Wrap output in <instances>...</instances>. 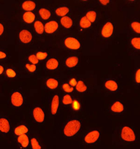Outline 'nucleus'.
Masks as SVG:
<instances>
[{
  "label": "nucleus",
  "mask_w": 140,
  "mask_h": 149,
  "mask_svg": "<svg viewBox=\"0 0 140 149\" xmlns=\"http://www.w3.org/2000/svg\"><path fill=\"white\" fill-rule=\"evenodd\" d=\"M84 129V122L81 117L73 115L67 117L61 125L60 134L62 138L72 140L77 138Z\"/></svg>",
  "instance_id": "1"
},
{
  "label": "nucleus",
  "mask_w": 140,
  "mask_h": 149,
  "mask_svg": "<svg viewBox=\"0 0 140 149\" xmlns=\"http://www.w3.org/2000/svg\"><path fill=\"white\" fill-rule=\"evenodd\" d=\"M58 46L64 50L76 54L82 52L84 43L82 39L79 36L73 34H66L63 36L58 42Z\"/></svg>",
  "instance_id": "2"
},
{
  "label": "nucleus",
  "mask_w": 140,
  "mask_h": 149,
  "mask_svg": "<svg viewBox=\"0 0 140 149\" xmlns=\"http://www.w3.org/2000/svg\"><path fill=\"white\" fill-rule=\"evenodd\" d=\"M117 135L120 142L123 144L130 145L139 143V134L130 124L120 125L117 130Z\"/></svg>",
  "instance_id": "3"
},
{
  "label": "nucleus",
  "mask_w": 140,
  "mask_h": 149,
  "mask_svg": "<svg viewBox=\"0 0 140 149\" xmlns=\"http://www.w3.org/2000/svg\"><path fill=\"white\" fill-rule=\"evenodd\" d=\"M79 138V142L85 146H92L99 144L102 139V130L99 128L84 129V130L78 136Z\"/></svg>",
  "instance_id": "4"
},
{
  "label": "nucleus",
  "mask_w": 140,
  "mask_h": 149,
  "mask_svg": "<svg viewBox=\"0 0 140 149\" xmlns=\"http://www.w3.org/2000/svg\"><path fill=\"white\" fill-rule=\"evenodd\" d=\"M61 95L60 90L51 92L48 97L49 116L51 119H56L60 117L61 113Z\"/></svg>",
  "instance_id": "5"
},
{
  "label": "nucleus",
  "mask_w": 140,
  "mask_h": 149,
  "mask_svg": "<svg viewBox=\"0 0 140 149\" xmlns=\"http://www.w3.org/2000/svg\"><path fill=\"white\" fill-rule=\"evenodd\" d=\"M8 102L12 109L16 111H20L27 105V95L21 87L15 88L11 91Z\"/></svg>",
  "instance_id": "6"
},
{
  "label": "nucleus",
  "mask_w": 140,
  "mask_h": 149,
  "mask_svg": "<svg viewBox=\"0 0 140 149\" xmlns=\"http://www.w3.org/2000/svg\"><path fill=\"white\" fill-rule=\"evenodd\" d=\"M30 115L34 123L43 125L46 120V110L44 104L41 102H36L30 107Z\"/></svg>",
  "instance_id": "7"
},
{
  "label": "nucleus",
  "mask_w": 140,
  "mask_h": 149,
  "mask_svg": "<svg viewBox=\"0 0 140 149\" xmlns=\"http://www.w3.org/2000/svg\"><path fill=\"white\" fill-rule=\"evenodd\" d=\"M102 86L104 91L110 94L120 95L123 93V84L117 77H109L105 78L102 81Z\"/></svg>",
  "instance_id": "8"
},
{
  "label": "nucleus",
  "mask_w": 140,
  "mask_h": 149,
  "mask_svg": "<svg viewBox=\"0 0 140 149\" xmlns=\"http://www.w3.org/2000/svg\"><path fill=\"white\" fill-rule=\"evenodd\" d=\"M17 42L19 45L34 46V33L30 26H23L18 31Z\"/></svg>",
  "instance_id": "9"
},
{
  "label": "nucleus",
  "mask_w": 140,
  "mask_h": 149,
  "mask_svg": "<svg viewBox=\"0 0 140 149\" xmlns=\"http://www.w3.org/2000/svg\"><path fill=\"white\" fill-rule=\"evenodd\" d=\"M26 77L25 74L21 71L19 65L13 64H8L7 63L6 68H5L4 77V81H12L18 80V79H22Z\"/></svg>",
  "instance_id": "10"
},
{
  "label": "nucleus",
  "mask_w": 140,
  "mask_h": 149,
  "mask_svg": "<svg viewBox=\"0 0 140 149\" xmlns=\"http://www.w3.org/2000/svg\"><path fill=\"white\" fill-rule=\"evenodd\" d=\"M116 24L111 20V19H108L102 23L100 27V36L102 39L104 40H107L113 38L116 33Z\"/></svg>",
  "instance_id": "11"
},
{
  "label": "nucleus",
  "mask_w": 140,
  "mask_h": 149,
  "mask_svg": "<svg viewBox=\"0 0 140 149\" xmlns=\"http://www.w3.org/2000/svg\"><path fill=\"white\" fill-rule=\"evenodd\" d=\"M61 63L67 71H74L80 67V57L76 54H69L61 60Z\"/></svg>",
  "instance_id": "12"
},
{
  "label": "nucleus",
  "mask_w": 140,
  "mask_h": 149,
  "mask_svg": "<svg viewBox=\"0 0 140 149\" xmlns=\"http://www.w3.org/2000/svg\"><path fill=\"white\" fill-rule=\"evenodd\" d=\"M62 68L61 59L57 56L51 55L43 63V68L46 72L59 71Z\"/></svg>",
  "instance_id": "13"
},
{
  "label": "nucleus",
  "mask_w": 140,
  "mask_h": 149,
  "mask_svg": "<svg viewBox=\"0 0 140 149\" xmlns=\"http://www.w3.org/2000/svg\"><path fill=\"white\" fill-rule=\"evenodd\" d=\"M44 31L45 35L49 36H56L62 32L60 23L57 18H52L50 20L44 22Z\"/></svg>",
  "instance_id": "14"
},
{
  "label": "nucleus",
  "mask_w": 140,
  "mask_h": 149,
  "mask_svg": "<svg viewBox=\"0 0 140 149\" xmlns=\"http://www.w3.org/2000/svg\"><path fill=\"white\" fill-rule=\"evenodd\" d=\"M76 26H77L78 31L80 33H87L92 32L95 26V25L92 24L86 18L84 13H82L78 17L77 20L76 21Z\"/></svg>",
  "instance_id": "15"
},
{
  "label": "nucleus",
  "mask_w": 140,
  "mask_h": 149,
  "mask_svg": "<svg viewBox=\"0 0 140 149\" xmlns=\"http://www.w3.org/2000/svg\"><path fill=\"white\" fill-rule=\"evenodd\" d=\"M127 104L121 100L112 101L108 107V111L113 116H120L127 111Z\"/></svg>",
  "instance_id": "16"
},
{
  "label": "nucleus",
  "mask_w": 140,
  "mask_h": 149,
  "mask_svg": "<svg viewBox=\"0 0 140 149\" xmlns=\"http://www.w3.org/2000/svg\"><path fill=\"white\" fill-rule=\"evenodd\" d=\"M21 71L26 77L37 76L40 72V66L23 61L19 65Z\"/></svg>",
  "instance_id": "17"
},
{
  "label": "nucleus",
  "mask_w": 140,
  "mask_h": 149,
  "mask_svg": "<svg viewBox=\"0 0 140 149\" xmlns=\"http://www.w3.org/2000/svg\"><path fill=\"white\" fill-rule=\"evenodd\" d=\"M32 48L37 58L42 65L49 56L52 55L51 50L46 45H34L32 46Z\"/></svg>",
  "instance_id": "18"
},
{
  "label": "nucleus",
  "mask_w": 140,
  "mask_h": 149,
  "mask_svg": "<svg viewBox=\"0 0 140 149\" xmlns=\"http://www.w3.org/2000/svg\"><path fill=\"white\" fill-rule=\"evenodd\" d=\"M12 123L9 117L4 113L0 112V134L7 136L11 134Z\"/></svg>",
  "instance_id": "19"
},
{
  "label": "nucleus",
  "mask_w": 140,
  "mask_h": 149,
  "mask_svg": "<svg viewBox=\"0 0 140 149\" xmlns=\"http://www.w3.org/2000/svg\"><path fill=\"white\" fill-rule=\"evenodd\" d=\"M32 132L31 127L27 122L20 121L15 126L12 127L11 134L13 137L23 135V134H30Z\"/></svg>",
  "instance_id": "20"
},
{
  "label": "nucleus",
  "mask_w": 140,
  "mask_h": 149,
  "mask_svg": "<svg viewBox=\"0 0 140 149\" xmlns=\"http://www.w3.org/2000/svg\"><path fill=\"white\" fill-rule=\"evenodd\" d=\"M62 79L58 77H47L44 79L43 88L51 92L60 90Z\"/></svg>",
  "instance_id": "21"
},
{
  "label": "nucleus",
  "mask_w": 140,
  "mask_h": 149,
  "mask_svg": "<svg viewBox=\"0 0 140 149\" xmlns=\"http://www.w3.org/2000/svg\"><path fill=\"white\" fill-rule=\"evenodd\" d=\"M59 21L62 31L70 32L76 26V20L71 15L58 19Z\"/></svg>",
  "instance_id": "22"
},
{
  "label": "nucleus",
  "mask_w": 140,
  "mask_h": 149,
  "mask_svg": "<svg viewBox=\"0 0 140 149\" xmlns=\"http://www.w3.org/2000/svg\"><path fill=\"white\" fill-rule=\"evenodd\" d=\"M75 93L80 95H87L93 91V87L83 78H79L77 84L75 86Z\"/></svg>",
  "instance_id": "23"
},
{
  "label": "nucleus",
  "mask_w": 140,
  "mask_h": 149,
  "mask_svg": "<svg viewBox=\"0 0 140 149\" xmlns=\"http://www.w3.org/2000/svg\"><path fill=\"white\" fill-rule=\"evenodd\" d=\"M36 13L37 17L42 21H43L44 22L50 20V19L53 18L54 16L53 8L46 6L38 7Z\"/></svg>",
  "instance_id": "24"
},
{
  "label": "nucleus",
  "mask_w": 140,
  "mask_h": 149,
  "mask_svg": "<svg viewBox=\"0 0 140 149\" xmlns=\"http://www.w3.org/2000/svg\"><path fill=\"white\" fill-rule=\"evenodd\" d=\"M29 149H45V146L41 136L37 132H32L30 134Z\"/></svg>",
  "instance_id": "25"
},
{
  "label": "nucleus",
  "mask_w": 140,
  "mask_h": 149,
  "mask_svg": "<svg viewBox=\"0 0 140 149\" xmlns=\"http://www.w3.org/2000/svg\"><path fill=\"white\" fill-rule=\"evenodd\" d=\"M67 109L71 113L76 115L79 113H81L84 111V102H83V100L80 97L76 95L75 93L74 94L73 101H72L70 107Z\"/></svg>",
  "instance_id": "26"
},
{
  "label": "nucleus",
  "mask_w": 140,
  "mask_h": 149,
  "mask_svg": "<svg viewBox=\"0 0 140 149\" xmlns=\"http://www.w3.org/2000/svg\"><path fill=\"white\" fill-rule=\"evenodd\" d=\"M53 15H55L57 19L61 18V17L71 15L72 13V8L67 4H61L59 6L55 7L53 8Z\"/></svg>",
  "instance_id": "27"
},
{
  "label": "nucleus",
  "mask_w": 140,
  "mask_h": 149,
  "mask_svg": "<svg viewBox=\"0 0 140 149\" xmlns=\"http://www.w3.org/2000/svg\"><path fill=\"white\" fill-rule=\"evenodd\" d=\"M30 134H23V135L13 137L14 143L17 149L30 148Z\"/></svg>",
  "instance_id": "28"
},
{
  "label": "nucleus",
  "mask_w": 140,
  "mask_h": 149,
  "mask_svg": "<svg viewBox=\"0 0 140 149\" xmlns=\"http://www.w3.org/2000/svg\"><path fill=\"white\" fill-rule=\"evenodd\" d=\"M33 32L39 39L44 41L45 38V31H44V22L39 18L37 19L34 23L32 24Z\"/></svg>",
  "instance_id": "29"
},
{
  "label": "nucleus",
  "mask_w": 140,
  "mask_h": 149,
  "mask_svg": "<svg viewBox=\"0 0 140 149\" xmlns=\"http://www.w3.org/2000/svg\"><path fill=\"white\" fill-rule=\"evenodd\" d=\"M21 21L26 24V26L32 25L37 20V15L36 12H24L21 13Z\"/></svg>",
  "instance_id": "30"
},
{
  "label": "nucleus",
  "mask_w": 140,
  "mask_h": 149,
  "mask_svg": "<svg viewBox=\"0 0 140 149\" xmlns=\"http://www.w3.org/2000/svg\"><path fill=\"white\" fill-rule=\"evenodd\" d=\"M23 61L27 62V63H32V64H34L37 65H42V64L41 63V62L39 61L38 58H37L36 55H35V53L34 52V49L32 48V47L31 48L28 49L25 52L24 54V58Z\"/></svg>",
  "instance_id": "31"
},
{
  "label": "nucleus",
  "mask_w": 140,
  "mask_h": 149,
  "mask_svg": "<svg viewBox=\"0 0 140 149\" xmlns=\"http://www.w3.org/2000/svg\"><path fill=\"white\" fill-rule=\"evenodd\" d=\"M20 8L24 12H36L38 8V3L35 1L25 0L20 2Z\"/></svg>",
  "instance_id": "32"
},
{
  "label": "nucleus",
  "mask_w": 140,
  "mask_h": 149,
  "mask_svg": "<svg viewBox=\"0 0 140 149\" xmlns=\"http://www.w3.org/2000/svg\"><path fill=\"white\" fill-rule=\"evenodd\" d=\"M84 15L86 18L92 24H93L94 25H95L98 22L99 19H100V15H99L98 12L95 8H89V9H88L86 11V13H84Z\"/></svg>",
  "instance_id": "33"
},
{
  "label": "nucleus",
  "mask_w": 140,
  "mask_h": 149,
  "mask_svg": "<svg viewBox=\"0 0 140 149\" xmlns=\"http://www.w3.org/2000/svg\"><path fill=\"white\" fill-rule=\"evenodd\" d=\"M11 52L10 49L4 45H0V62L9 61L11 58Z\"/></svg>",
  "instance_id": "34"
},
{
  "label": "nucleus",
  "mask_w": 140,
  "mask_h": 149,
  "mask_svg": "<svg viewBox=\"0 0 140 149\" xmlns=\"http://www.w3.org/2000/svg\"><path fill=\"white\" fill-rule=\"evenodd\" d=\"M74 94L70 93H63L61 95V105L62 107L68 109L73 101Z\"/></svg>",
  "instance_id": "35"
},
{
  "label": "nucleus",
  "mask_w": 140,
  "mask_h": 149,
  "mask_svg": "<svg viewBox=\"0 0 140 149\" xmlns=\"http://www.w3.org/2000/svg\"><path fill=\"white\" fill-rule=\"evenodd\" d=\"M129 45L134 52H139L140 50V37L137 36H131L129 39Z\"/></svg>",
  "instance_id": "36"
},
{
  "label": "nucleus",
  "mask_w": 140,
  "mask_h": 149,
  "mask_svg": "<svg viewBox=\"0 0 140 149\" xmlns=\"http://www.w3.org/2000/svg\"><path fill=\"white\" fill-rule=\"evenodd\" d=\"M60 91L63 93L75 94V88L70 86L67 81L62 79L60 86Z\"/></svg>",
  "instance_id": "37"
},
{
  "label": "nucleus",
  "mask_w": 140,
  "mask_h": 149,
  "mask_svg": "<svg viewBox=\"0 0 140 149\" xmlns=\"http://www.w3.org/2000/svg\"><path fill=\"white\" fill-rule=\"evenodd\" d=\"M131 31L136 35H139L140 33V23L138 19H134L130 22V25Z\"/></svg>",
  "instance_id": "38"
},
{
  "label": "nucleus",
  "mask_w": 140,
  "mask_h": 149,
  "mask_svg": "<svg viewBox=\"0 0 140 149\" xmlns=\"http://www.w3.org/2000/svg\"><path fill=\"white\" fill-rule=\"evenodd\" d=\"M140 85V68L139 66L136 67L133 73V86L135 88H139Z\"/></svg>",
  "instance_id": "39"
},
{
  "label": "nucleus",
  "mask_w": 140,
  "mask_h": 149,
  "mask_svg": "<svg viewBox=\"0 0 140 149\" xmlns=\"http://www.w3.org/2000/svg\"><path fill=\"white\" fill-rule=\"evenodd\" d=\"M79 77H77V76L72 75V76H70V77H69L66 81H67V83L70 85V86H72V87L75 88L76 85L77 84V82H78V80H79Z\"/></svg>",
  "instance_id": "40"
},
{
  "label": "nucleus",
  "mask_w": 140,
  "mask_h": 149,
  "mask_svg": "<svg viewBox=\"0 0 140 149\" xmlns=\"http://www.w3.org/2000/svg\"><path fill=\"white\" fill-rule=\"evenodd\" d=\"M6 65L7 63L5 62H0V82L4 81L5 68H6Z\"/></svg>",
  "instance_id": "41"
},
{
  "label": "nucleus",
  "mask_w": 140,
  "mask_h": 149,
  "mask_svg": "<svg viewBox=\"0 0 140 149\" xmlns=\"http://www.w3.org/2000/svg\"><path fill=\"white\" fill-rule=\"evenodd\" d=\"M6 33V26L3 22L0 21V39L3 38Z\"/></svg>",
  "instance_id": "42"
},
{
  "label": "nucleus",
  "mask_w": 140,
  "mask_h": 149,
  "mask_svg": "<svg viewBox=\"0 0 140 149\" xmlns=\"http://www.w3.org/2000/svg\"><path fill=\"white\" fill-rule=\"evenodd\" d=\"M97 3L101 6L107 7L109 6V4L111 3V1H110V0H99V1H97Z\"/></svg>",
  "instance_id": "43"
},
{
  "label": "nucleus",
  "mask_w": 140,
  "mask_h": 149,
  "mask_svg": "<svg viewBox=\"0 0 140 149\" xmlns=\"http://www.w3.org/2000/svg\"><path fill=\"white\" fill-rule=\"evenodd\" d=\"M2 96H4V91L2 88H1V86H0V98H1Z\"/></svg>",
  "instance_id": "44"
}]
</instances>
